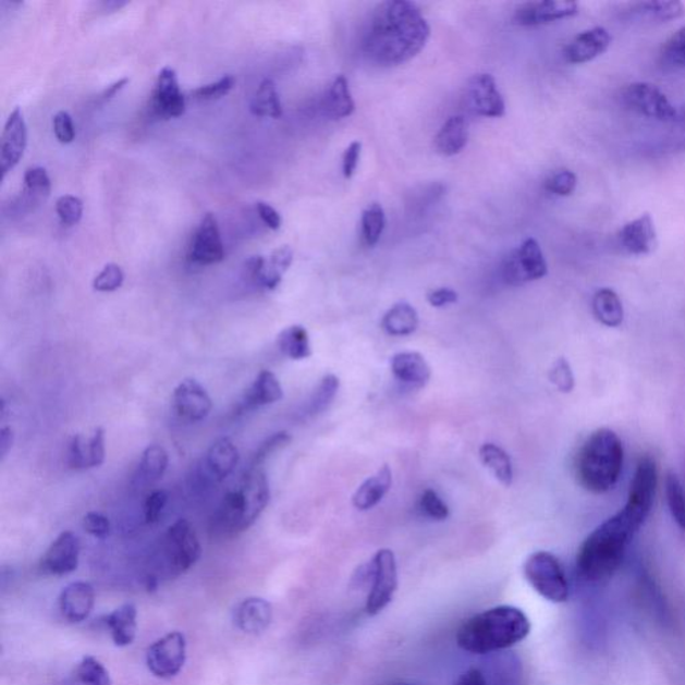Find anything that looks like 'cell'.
Here are the masks:
<instances>
[{
    "label": "cell",
    "instance_id": "6da1fadb",
    "mask_svg": "<svg viewBox=\"0 0 685 685\" xmlns=\"http://www.w3.org/2000/svg\"><path fill=\"white\" fill-rule=\"evenodd\" d=\"M429 38V23L417 4L388 0L375 9L362 47L368 61L394 68L417 57Z\"/></svg>",
    "mask_w": 685,
    "mask_h": 685
},
{
    "label": "cell",
    "instance_id": "7a4b0ae2",
    "mask_svg": "<svg viewBox=\"0 0 685 685\" xmlns=\"http://www.w3.org/2000/svg\"><path fill=\"white\" fill-rule=\"evenodd\" d=\"M644 525L623 507L595 529L583 542L576 560L577 576L585 584L601 585L611 579L625 558L632 540Z\"/></svg>",
    "mask_w": 685,
    "mask_h": 685
},
{
    "label": "cell",
    "instance_id": "3957f363",
    "mask_svg": "<svg viewBox=\"0 0 685 685\" xmlns=\"http://www.w3.org/2000/svg\"><path fill=\"white\" fill-rule=\"evenodd\" d=\"M530 629L529 619L521 609L500 606L466 620L456 632V644L465 652L488 656L525 640Z\"/></svg>",
    "mask_w": 685,
    "mask_h": 685
},
{
    "label": "cell",
    "instance_id": "277c9868",
    "mask_svg": "<svg viewBox=\"0 0 685 685\" xmlns=\"http://www.w3.org/2000/svg\"><path fill=\"white\" fill-rule=\"evenodd\" d=\"M271 499L266 473L260 467H250L236 488L228 491L218 511L210 519V531L216 537H234L259 519Z\"/></svg>",
    "mask_w": 685,
    "mask_h": 685
},
{
    "label": "cell",
    "instance_id": "5b68a950",
    "mask_svg": "<svg viewBox=\"0 0 685 685\" xmlns=\"http://www.w3.org/2000/svg\"><path fill=\"white\" fill-rule=\"evenodd\" d=\"M624 449L616 432L599 429L584 442L576 458V477L585 490L604 494L622 476Z\"/></svg>",
    "mask_w": 685,
    "mask_h": 685
},
{
    "label": "cell",
    "instance_id": "8992f818",
    "mask_svg": "<svg viewBox=\"0 0 685 685\" xmlns=\"http://www.w3.org/2000/svg\"><path fill=\"white\" fill-rule=\"evenodd\" d=\"M201 558V546L189 521L179 519L162 536L158 561L168 576L175 577L196 565Z\"/></svg>",
    "mask_w": 685,
    "mask_h": 685
},
{
    "label": "cell",
    "instance_id": "52a82bcc",
    "mask_svg": "<svg viewBox=\"0 0 685 685\" xmlns=\"http://www.w3.org/2000/svg\"><path fill=\"white\" fill-rule=\"evenodd\" d=\"M359 579L368 587L366 612L368 616H377L389 607L397 589V566L392 550H378L372 560L360 567Z\"/></svg>",
    "mask_w": 685,
    "mask_h": 685
},
{
    "label": "cell",
    "instance_id": "ba28073f",
    "mask_svg": "<svg viewBox=\"0 0 685 685\" xmlns=\"http://www.w3.org/2000/svg\"><path fill=\"white\" fill-rule=\"evenodd\" d=\"M524 575L543 599L562 604L570 599V583L564 567L554 554L549 552H536L529 555L524 565Z\"/></svg>",
    "mask_w": 685,
    "mask_h": 685
},
{
    "label": "cell",
    "instance_id": "9c48e42d",
    "mask_svg": "<svg viewBox=\"0 0 685 685\" xmlns=\"http://www.w3.org/2000/svg\"><path fill=\"white\" fill-rule=\"evenodd\" d=\"M548 274V265L536 238H526L517 249L506 256L502 265V278L513 286L540 280Z\"/></svg>",
    "mask_w": 685,
    "mask_h": 685
},
{
    "label": "cell",
    "instance_id": "30bf717a",
    "mask_svg": "<svg viewBox=\"0 0 685 685\" xmlns=\"http://www.w3.org/2000/svg\"><path fill=\"white\" fill-rule=\"evenodd\" d=\"M186 661V637L181 632H171L157 640L146 651V665L158 678H172L184 669Z\"/></svg>",
    "mask_w": 685,
    "mask_h": 685
},
{
    "label": "cell",
    "instance_id": "8fae6325",
    "mask_svg": "<svg viewBox=\"0 0 685 685\" xmlns=\"http://www.w3.org/2000/svg\"><path fill=\"white\" fill-rule=\"evenodd\" d=\"M623 101L636 113L664 122L676 119L675 107L666 98L665 94L652 84L636 82L625 87Z\"/></svg>",
    "mask_w": 685,
    "mask_h": 685
},
{
    "label": "cell",
    "instance_id": "7c38bea8",
    "mask_svg": "<svg viewBox=\"0 0 685 685\" xmlns=\"http://www.w3.org/2000/svg\"><path fill=\"white\" fill-rule=\"evenodd\" d=\"M656 489H658V466L651 456H643L631 482L628 500L624 505L625 511L646 523L652 511Z\"/></svg>",
    "mask_w": 685,
    "mask_h": 685
},
{
    "label": "cell",
    "instance_id": "4fadbf2b",
    "mask_svg": "<svg viewBox=\"0 0 685 685\" xmlns=\"http://www.w3.org/2000/svg\"><path fill=\"white\" fill-rule=\"evenodd\" d=\"M187 257L196 266H213L224 260L218 220L212 213L203 216L200 224L193 233Z\"/></svg>",
    "mask_w": 685,
    "mask_h": 685
},
{
    "label": "cell",
    "instance_id": "5bb4252c",
    "mask_svg": "<svg viewBox=\"0 0 685 685\" xmlns=\"http://www.w3.org/2000/svg\"><path fill=\"white\" fill-rule=\"evenodd\" d=\"M292 260H294V250L289 245H284V247L273 250L268 259L261 256L250 257L245 262L244 269L248 279L254 281L256 285L272 291L278 289L283 274L289 271Z\"/></svg>",
    "mask_w": 685,
    "mask_h": 685
},
{
    "label": "cell",
    "instance_id": "9a60e30c",
    "mask_svg": "<svg viewBox=\"0 0 685 685\" xmlns=\"http://www.w3.org/2000/svg\"><path fill=\"white\" fill-rule=\"evenodd\" d=\"M81 542L73 531H63L52 541L39 562V570L47 576H66L77 571Z\"/></svg>",
    "mask_w": 685,
    "mask_h": 685
},
{
    "label": "cell",
    "instance_id": "2e32d148",
    "mask_svg": "<svg viewBox=\"0 0 685 685\" xmlns=\"http://www.w3.org/2000/svg\"><path fill=\"white\" fill-rule=\"evenodd\" d=\"M466 96L468 107L478 115L500 119L505 114V101L493 75L486 73L474 75L468 81Z\"/></svg>",
    "mask_w": 685,
    "mask_h": 685
},
{
    "label": "cell",
    "instance_id": "e0dca14e",
    "mask_svg": "<svg viewBox=\"0 0 685 685\" xmlns=\"http://www.w3.org/2000/svg\"><path fill=\"white\" fill-rule=\"evenodd\" d=\"M27 146V126L21 108L11 111L0 144V171L2 179L20 163Z\"/></svg>",
    "mask_w": 685,
    "mask_h": 685
},
{
    "label": "cell",
    "instance_id": "ac0fdd59",
    "mask_svg": "<svg viewBox=\"0 0 685 685\" xmlns=\"http://www.w3.org/2000/svg\"><path fill=\"white\" fill-rule=\"evenodd\" d=\"M173 409L181 419L200 421L212 412L213 403L208 391L196 379H185L173 392Z\"/></svg>",
    "mask_w": 685,
    "mask_h": 685
},
{
    "label": "cell",
    "instance_id": "d6986e66",
    "mask_svg": "<svg viewBox=\"0 0 685 685\" xmlns=\"http://www.w3.org/2000/svg\"><path fill=\"white\" fill-rule=\"evenodd\" d=\"M578 14L576 2H565V0H543V2H528L521 4L515 10L513 21L515 25L524 27H535L548 25L555 21Z\"/></svg>",
    "mask_w": 685,
    "mask_h": 685
},
{
    "label": "cell",
    "instance_id": "ffe728a7",
    "mask_svg": "<svg viewBox=\"0 0 685 685\" xmlns=\"http://www.w3.org/2000/svg\"><path fill=\"white\" fill-rule=\"evenodd\" d=\"M151 108L162 119H175L185 113V97L180 90L178 73L172 68H163L158 74L151 94Z\"/></svg>",
    "mask_w": 685,
    "mask_h": 685
},
{
    "label": "cell",
    "instance_id": "44dd1931",
    "mask_svg": "<svg viewBox=\"0 0 685 685\" xmlns=\"http://www.w3.org/2000/svg\"><path fill=\"white\" fill-rule=\"evenodd\" d=\"M105 455H107L105 431L98 427L89 438L81 435L73 437L68 452V465L73 470H89L101 466Z\"/></svg>",
    "mask_w": 685,
    "mask_h": 685
},
{
    "label": "cell",
    "instance_id": "7402d4cb",
    "mask_svg": "<svg viewBox=\"0 0 685 685\" xmlns=\"http://www.w3.org/2000/svg\"><path fill=\"white\" fill-rule=\"evenodd\" d=\"M619 243L626 254L644 256L652 254L658 247V233L651 215L644 213L640 218L629 221L619 233Z\"/></svg>",
    "mask_w": 685,
    "mask_h": 685
},
{
    "label": "cell",
    "instance_id": "603a6c76",
    "mask_svg": "<svg viewBox=\"0 0 685 685\" xmlns=\"http://www.w3.org/2000/svg\"><path fill=\"white\" fill-rule=\"evenodd\" d=\"M96 604V592L89 583L77 582L68 585L62 590L58 607L64 620L78 624L85 622Z\"/></svg>",
    "mask_w": 685,
    "mask_h": 685
},
{
    "label": "cell",
    "instance_id": "cb8c5ba5",
    "mask_svg": "<svg viewBox=\"0 0 685 685\" xmlns=\"http://www.w3.org/2000/svg\"><path fill=\"white\" fill-rule=\"evenodd\" d=\"M612 44V35L604 27H594L590 30L578 34L565 47V60L573 64H582L594 61L595 58L604 54Z\"/></svg>",
    "mask_w": 685,
    "mask_h": 685
},
{
    "label": "cell",
    "instance_id": "d4e9b609",
    "mask_svg": "<svg viewBox=\"0 0 685 685\" xmlns=\"http://www.w3.org/2000/svg\"><path fill=\"white\" fill-rule=\"evenodd\" d=\"M272 606L261 597H249L234 608L233 623L247 635H261L272 623Z\"/></svg>",
    "mask_w": 685,
    "mask_h": 685
},
{
    "label": "cell",
    "instance_id": "484cf974",
    "mask_svg": "<svg viewBox=\"0 0 685 685\" xmlns=\"http://www.w3.org/2000/svg\"><path fill=\"white\" fill-rule=\"evenodd\" d=\"M481 672L486 685H523V664L513 652L488 655L482 661Z\"/></svg>",
    "mask_w": 685,
    "mask_h": 685
},
{
    "label": "cell",
    "instance_id": "4316f807",
    "mask_svg": "<svg viewBox=\"0 0 685 685\" xmlns=\"http://www.w3.org/2000/svg\"><path fill=\"white\" fill-rule=\"evenodd\" d=\"M283 388H281L277 375L262 370L257 375L250 388L245 391L242 402L238 403V413L273 405V403L283 400Z\"/></svg>",
    "mask_w": 685,
    "mask_h": 685
},
{
    "label": "cell",
    "instance_id": "83f0119b",
    "mask_svg": "<svg viewBox=\"0 0 685 685\" xmlns=\"http://www.w3.org/2000/svg\"><path fill=\"white\" fill-rule=\"evenodd\" d=\"M391 372L396 380L414 389H424L431 379V368L419 353L395 354L391 358Z\"/></svg>",
    "mask_w": 685,
    "mask_h": 685
},
{
    "label": "cell",
    "instance_id": "f1b7e54d",
    "mask_svg": "<svg viewBox=\"0 0 685 685\" xmlns=\"http://www.w3.org/2000/svg\"><path fill=\"white\" fill-rule=\"evenodd\" d=\"M240 461L238 449L230 438H220L205 454L204 466L215 482L231 476Z\"/></svg>",
    "mask_w": 685,
    "mask_h": 685
},
{
    "label": "cell",
    "instance_id": "f546056e",
    "mask_svg": "<svg viewBox=\"0 0 685 685\" xmlns=\"http://www.w3.org/2000/svg\"><path fill=\"white\" fill-rule=\"evenodd\" d=\"M392 485V472L389 465L379 468L377 474L367 478L353 496V505L360 512L370 511V509L382 502L386 494L389 493Z\"/></svg>",
    "mask_w": 685,
    "mask_h": 685
},
{
    "label": "cell",
    "instance_id": "4dcf8cb0",
    "mask_svg": "<svg viewBox=\"0 0 685 685\" xmlns=\"http://www.w3.org/2000/svg\"><path fill=\"white\" fill-rule=\"evenodd\" d=\"M468 140L467 122L464 115H454L444 122L435 138L439 155L453 157L465 149Z\"/></svg>",
    "mask_w": 685,
    "mask_h": 685
},
{
    "label": "cell",
    "instance_id": "1f68e13d",
    "mask_svg": "<svg viewBox=\"0 0 685 685\" xmlns=\"http://www.w3.org/2000/svg\"><path fill=\"white\" fill-rule=\"evenodd\" d=\"M110 631L111 640L117 647H127L133 644L137 635V608L125 604L111 612L105 620Z\"/></svg>",
    "mask_w": 685,
    "mask_h": 685
},
{
    "label": "cell",
    "instance_id": "d6a6232c",
    "mask_svg": "<svg viewBox=\"0 0 685 685\" xmlns=\"http://www.w3.org/2000/svg\"><path fill=\"white\" fill-rule=\"evenodd\" d=\"M326 114L332 120H343L353 115L355 111V102L351 96L350 85L344 75H338L332 81L326 93L325 98Z\"/></svg>",
    "mask_w": 685,
    "mask_h": 685
},
{
    "label": "cell",
    "instance_id": "836d02e7",
    "mask_svg": "<svg viewBox=\"0 0 685 685\" xmlns=\"http://www.w3.org/2000/svg\"><path fill=\"white\" fill-rule=\"evenodd\" d=\"M21 205L23 208L34 210L44 204L50 196L51 181L45 168H28L23 178Z\"/></svg>",
    "mask_w": 685,
    "mask_h": 685
},
{
    "label": "cell",
    "instance_id": "e575fe53",
    "mask_svg": "<svg viewBox=\"0 0 685 685\" xmlns=\"http://www.w3.org/2000/svg\"><path fill=\"white\" fill-rule=\"evenodd\" d=\"M419 326V316L417 309L409 306L408 303L402 302L395 304L384 314L382 327L391 337H408L412 335Z\"/></svg>",
    "mask_w": 685,
    "mask_h": 685
},
{
    "label": "cell",
    "instance_id": "d590c367",
    "mask_svg": "<svg viewBox=\"0 0 685 685\" xmlns=\"http://www.w3.org/2000/svg\"><path fill=\"white\" fill-rule=\"evenodd\" d=\"M278 347L281 354L292 360L308 359L313 355L308 331L298 325L286 327L279 333Z\"/></svg>",
    "mask_w": 685,
    "mask_h": 685
},
{
    "label": "cell",
    "instance_id": "8d00e7d4",
    "mask_svg": "<svg viewBox=\"0 0 685 685\" xmlns=\"http://www.w3.org/2000/svg\"><path fill=\"white\" fill-rule=\"evenodd\" d=\"M479 460L486 468H489L497 481L506 488L512 486L514 479L513 464L505 450L494 443H485L479 448Z\"/></svg>",
    "mask_w": 685,
    "mask_h": 685
},
{
    "label": "cell",
    "instance_id": "74e56055",
    "mask_svg": "<svg viewBox=\"0 0 685 685\" xmlns=\"http://www.w3.org/2000/svg\"><path fill=\"white\" fill-rule=\"evenodd\" d=\"M594 314L601 325L616 328L624 320V307L622 298L611 289H601L596 292L592 302Z\"/></svg>",
    "mask_w": 685,
    "mask_h": 685
},
{
    "label": "cell",
    "instance_id": "f35d334b",
    "mask_svg": "<svg viewBox=\"0 0 685 685\" xmlns=\"http://www.w3.org/2000/svg\"><path fill=\"white\" fill-rule=\"evenodd\" d=\"M632 15L637 20L647 22L665 23L678 20L685 13L683 3L664 2V0H655V2H643L632 5Z\"/></svg>",
    "mask_w": 685,
    "mask_h": 685
},
{
    "label": "cell",
    "instance_id": "ab89813d",
    "mask_svg": "<svg viewBox=\"0 0 685 685\" xmlns=\"http://www.w3.org/2000/svg\"><path fill=\"white\" fill-rule=\"evenodd\" d=\"M250 111L257 117H269V119H280L283 115V107L277 85L272 79L266 78L261 82L252 99Z\"/></svg>",
    "mask_w": 685,
    "mask_h": 685
},
{
    "label": "cell",
    "instance_id": "60d3db41",
    "mask_svg": "<svg viewBox=\"0 0 685 685\" xmlns=\"http://www.w3.org/2000/svg\"><path fill=\"white\" fill-rule=\"evenodd\" d=\"M169 455L160 444H150L140 456L138 477L146 484L157 482L168 470Z\"/></svg>",
    "mask_w": 685,
    "mask_h": 685
},
{
    "label": "cell",
    "instance_id": "b9f144b4",
    "mask_svg": "<svg viewBox=\"0 0 685 685\" xmlns=\"http://www.w3.org/2000/svg\"><path fill=\"white\" fill-rule=\"evenodd\" d=\"M339 388H341V380H339L337 375H326L320 380L311 397H309L306 407H304V415L306 417H316V415L325 413L331 406L333 400H335Z\"/></svg>",
    "mask_w": 685,
    "mask_h": 685
},
{
    "label": "cell",
    "instance_id": "7bdbcfd3",
    "mask_svg": "<svg viewBox=\"0 0 685 685\" xmlns=\"http://www.w3.org/2000/svg\"><path fill=\"white\" fill-rule=\"evenodd\" d=\"M72 685H113L109 671L105 669L101 661L93 658V656H85L74 670L72 678H70Z\"/></svg>",
    "mask_w": 685,
    "mask_h": 685
},
{
    "label": "cell",
    "instance_id": "ee69618b",
    "mask_svg": "<svg viewBox=\"0 0 685 685\" xmlns=\"http://www.w3.org/2000/svg\"><path fill=\"white\" fill-rule=\"evenodd\" d=\"M386 228V215L379 204H371L362 215L363 242L368 247L377 245Z\"/></svg>",
    "mask_w": 685,
    "mask_h": 685
},
{
    "label": "cell",
    "instance_id": "f6af8a7d",
    "mask_svg": "<svg viewBox=\"0 0 685 685\" xmlns=\"http://www.w3.org/2000/svg\"><path fill=\"white\" fill-rule=\"evenodd\" d=\"M665 496L672 518L675 519L678 528L685 530V496L681 479L675 473L666 474Z\"/></svg>",
    "mask_w": 685,
    "mask_h": 685
},
{
    "label": "cell",
    "instance_id": "bcb514c9",
    "mask_svg": "<svg viewBox=\"0 0 685 685\" xmlns=\"http://www.w3.org/2000/svg\"><path fill=\"white\" fill-rule=\"evenodd\" d=\"M292 442V437L286 431L274 432L271 437H268L265 442L260 443L257 448L254 458H252V467H260L261 464L271 456L279 452V450L289 447Z\"/></svg>",
    "mask_w": 685,
    "mask_h": 685
},
{
    "label": "cell",
    "instance_id": "7dc6e473",
    "mask_svg": "<svg viewBox=\"0 0 685 685\" xmlns=\"http://www.w3.org/2000/svg\"><path fill=\"white\" fill-rule=\"evenodd\" d=\"M543 187L555 196H571L577 187V175L570 169H561V171L549 175L546 183H543Z\"/></svg>",
    "mask_w": 685,
    "mask_h": 685
},
{
    "label": "cell",
    "instance_id": "c3c4849f",
    "mask_svg": "<svg viewBox=\"0 0 685 685\" xmlns=\"http://www.w3.org/2000/svg\"><path fill=\"white\" fill-rule=\"evenodd\" d=\"M56 210L62 224L75 225L78 224L82 215H84V204H82L78 197L64 195L58 198Z\"/></svg>",
    "mask_w": 685,
    "mask_h": 685
},
{
    "label": "cell",
    "instance_id": "681fc988",
    "mask_svg": "<svg viewBox=\"0 0 685 685\" xmlns=\"http://www.w3.org/2000/svg\"><path fill=\"white\" fill-rule=\"evenodd\" d=\"M125 274L120 266H105L96 279L93 280V289L98 292H114L124 284Z\"/></svg>",
    "mask_w": 685,
    "mask_h": 685
},
{
    "label": "cell",
    "instance_id": "f907efd6",
    "mask_svg": "<svg viewBox=\"0 0 685 685\" xmlns=\"http://www.w3.org/2000/svg\"><path fill=\"white\" fill-rule=\"evenodd\" d=\"M419 507L420 511L425 513L426 517L435 521L448 519L450 515L447 503L437 494V491L431 489H427L421 493Z\"/></svg>",
    "mask_w": 685,
    "mask_h": 685
},
{
    "label": "cell",
    "instance_id": "816d5d0a",
    "mask_svg": "<svg viewBox=\"0 0 685 685\" xmlns=\"http://www.w3.org/2000/svg\"><path fill=\"white\" fill-rule=\"evenodd\" d=\"M661 56L665 62L675 66H685V25L666 40Z\"/></svg>",
    "mask_w": 685,
    "mask_h": 685
},
{
    "label": "cell",
    "instance_id": "f5cc1de1",
    "mask_svg": "<svg viewBox=\"0 0 685 685\" xmlns=\"http://www.w3.org/2000/svg\"><path fill=\"white\" fill-rule=\"evenodd\" d=\"M549 379L561 392H571L575 389V377H573V371L567 362L564 358H560L553 363L552 368L549 371Z\"/></svg>",
    "mask_w": 685,
    "mask_h": 685
},
{
    "label": "cell",
    "instance_id": "db71d44e",
    "mask_svg": "<svg viewBox=\"0 0 685 685\" xmlns=\"http://www.w3.org/2000/svg\"><path fill=\"white\" fill-rule=\"evenodd\" d=\"M234 84H236V79L232 75H224V77L213 82V84L198 87V89L193 91V96L196 99H200V101H213V99L225 97L233 89Z\"/></svg>",
    "mask_w": 685,
    "mask_h": 685
},
{
    "label": "cell",
    "instance_id": "11a10c76",
    "mask_svg": "<svg viewBox=\"0 0 685 685\" xmlns=\"http://www.w3.org/2000/svg\"><path fill=\"white\" fill-rule=\"evenodd\" d=\"M169 496L166 490H155L146 497L144 503L145 523L155 525L160 519L163 509H166Z\"/></svg>",
    "mask_w": 685,
    "mask_h": 685
},
{
    "label": "cell",
    "instance_id": "9f6ffc18",
    "mask_svg": "<svg viewBox=\"0 0 685 685\" xmlns=\"http://www.w3.org/2000/svg\"><path fill=\"white\" fill-rule=\"evenodd\" d=\"M52 126H54V134L61 144H72L75 138V127L73 124L72 115L68 111H58L52 120Z\"/></svg>",
    "mask_w": 685,
    "mask_h": 685
},
{
    "label": "cell",
    "instance_id": "6f0895ef",
    "mask_svg": "<svg viewBox=\"0 0 685 685\" xmlns=\"http://www.w3.org/2000/svg\"><path fill=\"white\" fill-rule=\"evenodd\" d=\"M82 526L86 533L96 538H107L110 533V523L108 517L97 512L87 513L82 521Z\"/></svg>",
    "mask_w": 685,
    "mask_h": 685
},
{
    "label": "cell",
    "instance_id": "680465c9",
    "mask_svg": "<svg viewBox=\"0 0 685 685\" xmlns=\"http://www.w3.org/2000/svg\"><path fill=\"white\" fill-rule=\"evenodd\" d=\"M360 154L362 143H359V140H354V143L345 149L343 155V175L345 180L353 179L356 168H358Z\"/></svg>",
    "mask_w": 685,
    "mask_h": 685
},
{
    "label": "cell",
    "instance_id": "91938a15",
    "mask_svg": "<svg viewBox=\"0 0 685 685\" xmlns=\"http://www.w3.org/2000/svg\"><path fill=\"white\" fill-rule=\"evenodd\" d=\"M427 302L435 308L448 307L458 302V294L452 289H438L427 294Z\"/></svg>",
    "mask_w": 685,
    "mask_h": 685
},
{
    "label": "cell",
    "instance_id": "94428289",
    "mask_svg": "<svg viewBox=\"0 0 685 685\" xmlns=\"http://www.w3.org/2000/svg\"><path fill=\"white\" fill-rule=\"evenodd\" d=\"M257 213L262 222L272 231H279L281 227V216L278 210L267 203L259 201L256 204Z\"/></svg>",
    "mask_w": 685,
    "mask_h": 685
},
{
    "label": "cell",
    "instance_id": "6125c7cd",
    "mask_svg": "<svg viewBox=\"0 0 685 685\" xmlns=\"http://www.w3.org/2000/svg\"><path fill=\"white\" fill-rule=\"evenodd\" d=\"M454 685H486L484 673L479 669H470L462 673Z\"/></svg>",
    "mask_w": 685,
    "mask_h": 685
},
{
    "label": "cell",
    "instance_id": "be15d7a7",
    "mask_svg": "<svg viewBox=\"0 0 685 685\" xmlns=\"http://www.w3.org/2000/svg\"><path fill=\"white\" fill-rule=\"evenodd\" d=\"M14 443V431L11 427L4 426L2 430H0V456H2V461L8 456L11 448H13Z\"/></svg>",
    "mask_w": 685,
    "mask_h": 685
},
{
    "label": "cell",
    "instance_id": "e7e4bbea",
    "mask_svg": "<svg viewBox=\"0 0 685 685\" xmlns=\"http://www.w3.org/2000/svg\"><path fill=\"white\" fill-rule=\"evenodd\" d=\"M129 78H122L114 82L113 85L107 87L101 94L102 101H109V99L113 98L117 93L124 89V87L129 84Z\"/></svg>",
    "mask_w": 685,
    "mask_h": 685
},
{
    "label": "cell",
    "instance_id": "03108f58",
    "mask_svg": "<svg viewBox=\"0 0 685 685\" xmlns=\"http://www.w3.org/2000/svg\"><path fill=\"white\" fill-rule=\"evenodd\" d=\"M389 685H414V684H408V683H394V684H389Z\"/></svg>",
    "mask_w": 685,
    "mask_h": 685
}]
</instances>
